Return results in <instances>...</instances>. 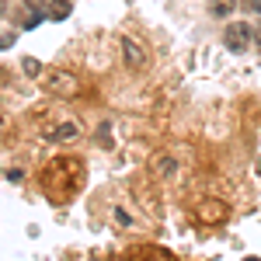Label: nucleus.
I'll return each mask as SVG.
<instances>
[{"label":"nucleus","mask_w":261,"mask_h":261,"mask_svg":"<svg viewBox=\"0 0 261 261\" xmlns=\"http://www.w3.org/2000/svg\"><path fill=\"white\" fill-rule=\"evenodd\" d=\"M230 216V205L220 199H202L199 205H195V220L205 223V226H213V223H223Z\"/></svg>","instance_id":"1"},{"label":"nucleus","mask_w":261,"mask_h":261,"mask_svg":"<svg viewBox=\"0 0 261 261\" xmlns=\"http://www.w3.org/2000/svg\"><path fill=\"white\" fill-rule=\"evenodd\" d=\"M251 35H254V32H251L244 21H237V24H230V28H226V45H230L233 53H241V49H247Z\"/></svg>","instance_id":"2"},{"label":"nucleus","mask_w":261,"mask_h":261,"mask_svg":"<svg viewBox=\"0 0 261 261\" xmlns=\"http://www.w3.org/2000/svg\"><path fill=\"white\" fill-rule=\"evenodd\" d=\"M49 87H53L56 94H73V87H77V81H73V77H66V73H56V77L49 81Z\"/></svg>","instance_id":"3"},{"label":"nucleus","mask_w":261,"mask_h":261,"mask_svg":"<svg viewBox=\"0 0 261 261\" xmlns=\"http://www.w3.org/2000/svg\"><path fill=\"white\" fill-rule=\"evenodd\" d=\"M237 4H241V0H213V4H209V11H213L216 18H230Z\"/></svg>","instance_id":"4"},{"label":"nucleus","mask_w":261,"mask_h":261,"mask_svg":"<svg viewBox=\"0 0 261 261\" xmlns=\"http://www.w3.org/2000/svg\"><path fill=\"white\" fill-rule=\"evenodd\" d=\"M45 7H49V18L53 21H63L66 14H70V0H49Z\"/></svg>","instance_id":"5"},{"label":"nucleus","mask_w":261,"mask_h":261,"mask_svg":"<svg viewBox=\"0 0 261 261\" xmlns=\"http://www.w3.org/2000/svg\"><path fill=\"white\" fill-rule=\"evenodd\" d=\"M73 133H77V125L63 122V125H56V129H45V140H70Z\"/></svg>","instance_id":"6"},{"label":"nucleus","mask_w":261,"mask_h":261,"mask_svg":"<svg viewBox=\"0 0 261 261\" xmlns=\"http://www.w3.org/2000/svg\"><path fill=\"white\" fill-rule=\"evenodd\" d=\"M39 21H42V11H35V7H28V11L21 14V24H24V28H35Z\"/></svg>","instance_id":"7"},{"label":"nucleus","mask_w":261,"mask_h":261,"mask_svg":"<svg viewBox=\"0 0 261 261\" xmlns=\"http://www.w3.org/2000/svg\"><path fill=\"white\" fill-rule=\"evenodd\" d=\"M122 49L129 53V60H133V66H140V63H143V53L136 49V45H133V42H122Z\"/></svg>","instance_id":"8"},{"label":"nucleus","mask_w":261,"mask_h":261,"mask_svg":"<svg viewBox=\"0 0 261 261\" xmlns=\"http://www.w3.org/2000/svg\"><path fill=\"white\" fill-rule=\"evenodd\" d=\"M244 11H251V14H261V0H241Z\"/></svg>","instance_id":"9"},{"label":"nucleus","mask_w":261,"mask_h":261,"mask_svg":"<svg viewBox=\"0 0 261 261\" xmlns=\"http://www.w3.org/2000/svg\"><path fill=\"white\" fill-rule=\"evenodd\" d=\"M39 70H42V66H39V63H35V60H24V73H28V77H35Z\"/></svg>","instance_id":"10"},{"label":"nucleus","mask_w":261,"mask_h":261,"mask_svg":"<svg viewBox=\"0 0 261 261\" xmlns=\"http://www.w3.org/2000/svg\"><path fill=\"white\" fill-rule=\"evenodd\" d=\"M42 4H45V0H28V7H35V11H39Z\"/></svg>","instance_id":"11"}]
</instances>
